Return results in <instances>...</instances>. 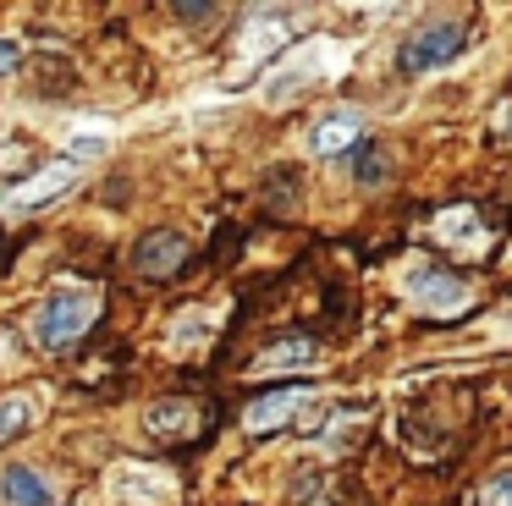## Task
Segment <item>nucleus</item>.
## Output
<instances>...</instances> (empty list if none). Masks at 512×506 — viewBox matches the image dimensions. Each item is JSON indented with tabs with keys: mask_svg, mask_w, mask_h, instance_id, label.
Here are the masks:
<instances>
[{
	"mask_svg": "<svg viewBox=\"0 0 512 506\" xmlns=\"http://www.w3.org/2000/svg\"><path fill=\"white\" fill-rule=\"evenodd\" d=\"M501 132H512V110H507V116H501Z\"/></svg>",
	"mask_w": 512,
	"mask_h": 506,
	"instance_id": "nucleus-15",
	"label": "nucleus"
},
{
	"mask_svg": "<svg viewBox=\"0 0 512 506\" xmlns=\"http://www.w3.org/2000/svg\"><path fill=\"white\" fill-rule=\"evenodd\" d=\"M0 506H50V484L34 468H6L0 473Z\"/></svg>",
	"mask_w": 512,
	"mask_h": 506,
	"instance_id": "nucleus-5",
	"label": "nucleus"
},
{
	"mask_svg": "<svg viewBox=\"0 0 512 506\" xmlns=\"http://www.w3.org/2000/svg\"><path fill=\"white\" fill-rule=\"evenodd\" d=\"M358 132H364V121L358 116H325L320 127H314V154H342V149H353L358 143Z\"/></svg>",
	"mask_w": 512,
	"mask_h": 506,
	"instance_id": "nucleus-6",
	"label": "nucleus"
},
{
	"mask_svg": "<svg viewBox=\"0 0 512 506\" xmlns=\"http://www.w3.org/2000/svg\"><path fill=\"white\" fill-rule=\"evenodd\" d=\"M23 66V39H12V33H0V77L17 72Z\"/></svg>",
	"mask_w": 512,
	"mask_h": 506,
	"instance_id": "nucleus-12",
	"label": "nucleus"
},
{
	"mask_svg": "<svg viewBox=\"0 0 512 506\" xmlns=\"http://www.w3.org/2000/svg\"><path fill=\"white\" fill-rule=\"evenodd\" d=\"M303 402H309V385H281V391H265V396L248 402L243 429H248V435H270V429L292 424V413H298Z\"/></svg>",
	"mask_w": 512,
	"mask_h": 506,
	"instance_id": "nucleus-4",
	"label": "nucleus"
},
{
	"mask_svg": "<svg viewBox=\"0 0 512 506\" xmlns=\"http://www.w3.org/2000/svg\"><path fill=\"white\" fill-rule=\"evenodd\" d=\"M28 424H34V402H28L23 391H12V396H6V402H0V440L23 435Z\"/></svg>",
	"mask_w": 512,
	"mask_h": 506,
	"instance_id": "nucleus-9",
	"label": "nucleus"
},
{
	"mask_svg": "<svg viewBox=\"0 0 512 506\" xmlns=\"http://www.w3.org/2000/svg\"><path fill=\"white\" fill-rule=\"evenodd\" d=\"M177 17L182 22H204V17H215V6H177Z\"/></svg>",
	"mask_w": 512,
	"mask_h": 506,
	"instance_id": "nucleus-14",
	"label": "nucleus"
},
{
	"mask_svg": "<svg viewBox=\"0 0 512 506\" xmlns=\"http://www.w3.org/2000/svg\"><path fill=\"white\" fill-rule=\"evenodd\" d=\"M358 160H364V165H358V182H380V176H386V154H380V149H364Z\"/></svg>",
	"mask_w": 512,
	"mask_h": 506,
	"instance_id": "nucleus-13",
	"label": "nucleus"
},
{
	"mask_svg": "<svg viewBox=\"0 0 512 506\" xmlns=\"http://www.w3.org/2000/svg\"><path fill=\"white\" fill-rule=\"evenodd\" d=\"M182 264H188V237L171 231V226L149 231V237L133 248V270L144 275V281H166V275L182 270Z\"/></svg>",
	"mask_w": 512,
	"mask_h": 506,
	"instance_id": "nucleus-3",
	"label": "nucleus"
},
{
	"mask_svg": "<svg viewBox=\"0 0 512 506\" xmlns=\"http://www.w3.org/2000/svg\"><path fill=\"white\" fill-rule=\"evenodd\" d=\"M67 176H72V165H61V171L56 176H39V182L34 187H23V193H12V204H6V209H34L39 204V198H50V193H61V182H67Z\"/></svg>",
	"mask_w": 512,
	"mask_h": 506,
	"instance_id": "nucleus-10",
	"label": "nucleus"
},
{
	"mask_svg": "<svg viewBox=\"0 0 512 506\" xmlns=\"http://www.w3.org/2000/svg\"><path fill=\"white\" fill-rule=\"evenodd\" d=\"M193 418H199L193 402H160V407H149V435H160V440L193 435Z\"/></svg>",
	"mask_w": 512,
	"mask_h": 506,
	"instance_id": "nucleus-7",
	"label": "nucleus"
},
{
	"mask_svg": "<svg viewBox=\"0 0 512 506\" xmlns=\"http://www.w3.org/2000/svg\"><path fill=\"white\" fill-rule=\"evenodd\" d=\"M100 308H105L100 292H78V286H72V292H50L45 303H39L34 330H28V336H34L45 352H67L78 336H89V330H94Z\"/></svg>",
	"mask_w": 512,
	"mask_h": 506,
	"instance_id": "nucleus-1",
	"label": "nucleus"
},
{
	"mask_svg": "<svg viewBox=\"0 0 512 506\" xmlns=\"http://www.w3.org/2000/svg\"><path fill=\"white\" fill-rule=\"evenodd\" d=\"M474 506H512V468L490 473V479L474 490Z\"/></svg>",
	"mask_w": 512,
	"mask_h": 506,
	"instance_id": "nucleus-11",
	"label": "nucleus"
},
{
	"mask_svg": "<svg viewBox=\"0 0 512 506\" xmlns=\"http://www.w3.org/2000/svg\"><path fill=\"white\" fill-rule=\"evenodd\" d=\"M463 44H468V28L463 22H435V28H419L408 44L397 50V66L408 77H424V72H435V66H446V61H457L463 55Z\"/></svg>",
	"mask_w": 512,
	"mask_h": 506,
	"instance_id": "nucleus-2",
	"label": "nucleus"
},
{
	"mask_svg": "<svg viewBox=\"0 0 512 506\" xmlns=\"http://www.w3.org/2000/svg\"><path fill=\"white\" fill-rule=\"evenodd\" d=\"M281 363H314V341L292 336V341H276V347L259 352V369H281Z\"/></svg>",
	"mask_w": 512,
	"mask_h": 506,
	"instance_id": "nucleus-8",
	"label": "nucleus"
}]
</instances>
